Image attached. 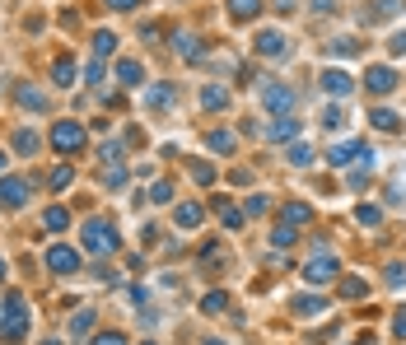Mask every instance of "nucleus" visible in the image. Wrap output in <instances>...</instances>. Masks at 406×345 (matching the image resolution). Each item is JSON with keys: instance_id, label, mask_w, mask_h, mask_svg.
Masks as SVG:
<instances>
[{"instance_id": "nucleus-1", "label": "nucleus", "mask_w": 406, "mask_h": 345, "mask_svg": "<svg viewBox=\"0 0 406 345\" xmlns=\"http://www.w3.org/2000/svg\"><path fill=\"white\" fill-rule=\"evenodd\" d=\"M0 336H5V341H23V336H28V299L14 294V290L0 299Z\"/></svg>"}, {"instance_id": "nucleus-2", "label": "nucleus", "mask_w": 406, "mask_h": 345, "mask_svg": "<svg viewBox=\"0 0 406 345\" xmlns=\"http://www.w3.org/2000/svg\"><path fill=\"white\" fill-rule=\"evenodd\" d=\"M79 238H84V247L98 256H113L117 247H122V238H117V229L108 220H84L79 224Z\"/></svg>"}, {"instance_id": "nucleus-3", "label": "nucleus", "mask_w": 406, "mask_h": 345, "mask_svg": "<svg viewBox=\"0 0 406 345\" xmlns=\"http://www.w3.org/2000/svg\"><path fill=\"white\" fill-rule=\"evenodd\" d=\"M47 140H52V149H57V154L70 159V154H79V149H84V126H79V122H57Z\"/></svg>"}, {"instance_id": "nucleus-4", "label": "nucleus", "mask_w": 406, "mask_h": 345, "mask_svg": "<svg viewBox=\"0 0 406 345\" xmlns=\"http://www.w3.org/2000/svg\"><path fill=\"white\" fill-rule=\"evenodd\" d=\"M294 89H285V84H261V112H276V117H285V112H294Z\"/></svg>"}, {"instance_id": "nucleus-5", "label": "nucleus", "mask_w": 406, "mask_h": 345, "mask_svg": "<svg viewBox=\"0 0 406 345\" xmlns=\"http://www.w3.org/2000/svg\"><path fill=\"white\" fill-rule=\"evenodd\" d=\"M299 276H304L308 285H327V280H337V276H341V266H337V256L317 252L313 261H304V271H299Z\"/></svg>"}, {"instance_id": "nucleus-6", "label": "nucleus", "mask_w": 406, "mask_h": 345, "mask_svg": "<svg viewBox=\"0 0 406 345\" xmlns=\"http://www.w3.org/2000/svg\"><path fill=\"white\" fill-rule=\"evenodd\" d=\"M47 271H52V276H75V271H79V252H75V247H66V243L47 247Z\"/></svg>"}, {"instance_id": "nucleus-7", "label": "nucleus", "mask_w": 406, "mask_h": 345, "mask_svg": "<svg viewBox=\"0 0 406 345\" xmlns=\"http://www.w3.org/2000/svg\"><path fill=\"white\" fill-rule=\"evenodd\" d=\"M397 84H402V75H397L393 66H369L364 70V89L369 94H393Z\"/></svg>"}, {"instance_id": "nucleus-8", "label": "nucleus", "mask_w": 406, "mask_h": 345, "mask_svg": "<svg viewBox=\"0 0 406 345\" xmlns=\"http://www.w3.org/2000/svg\"><path fill=\"white\" fill-rule=\"evenodd\" d=\"M23 200H28V182H23V178H5V173H0V205H5V210H19Z\"/></svg>"}, {"instance_id": "nucleus-9", "label": "nucleus", "mask_w": 406, "mask_h": 345, "mask_svg": "<svg viewBox=\"0 0 406 345\" xmlns=\"http://www.w3.org/2000/svg\"><path fill=\"white\" fill-rule=\"evenodd\" d=\"M322 89L337 94V98H350V94H355V79H350L341 66H332V70H322Z\"/></svg>"}, {"instance_id": "nucleus-10", "label": "nucleus", "mask_w": 406, "mask_h": 345, "mask_svg": "<svg viewBox=\"0 0 406 345\" xmlns=\"http://www.w3.org/2000/svg\"><path fill=\"white\" fill-rule=\"evenodd\" d=\"M201 220H205V210L196 205V200H182L178 210H173V224H178L182 234H192V229H201Z\"/></svg>"}, {"instance_id": "nucleus-11", "label": "nucleus", "mask_w": 406, "mask_h": 345, "mask_svg": "<svg viewBox=\"0 0 406 345\" xmlns=\"http://www.w3.org/2000/svg\"><path fill=\"white\" fill-rule=\"evenodd\" d=\"M252 47H257V56H285V47H290V43H285L281 28H261Z\"/></svg>"}, {"instance_id": "nucleus-12", "label": "nucleus", "mask_w": 406, "mask_h": 345, "mask_svg": "<svg viewBox=\"0 0 406 345\" xmlns=\"http://www.w3.org/2000/svg\"><path fill=\"white\" fill-rule=\"evenodd\" d=\"M360 149H364L360 140H341V145L327 149V164H332V168H350L355 159H360Z\"/></svg>"}, {"instance_id": "nucleus-13", "label": "nucleus", "mask_w": 406, "mask_h": 345, "mask_svg": "<svg viewBox=\"0 0 406 345\" xmlns=\"http://www.w3.org/2000/svg\"><path fill=\"white\" fill-rule=\"evenodd\" d=\"M38 145H43V140H38L33 126H19V131H14V140H10V149H14V154H23V159H33Z\"/></svg>"}, {"instance_id": "nucleus-14", "label": "nucleus", "mask_w": 406, "mask_h": 345, "mask_svg": "<svg viewBox=\"0 0 406 345\" xmlns=\"http://www.w3.org/2000/svg\"><path fill=\"white\" fill-rule=\"evenodd\" d=\"M173 47H178L182 61H201V56H205V43L196 33H178V43H173Z\"/></svg>"}, {"instance_id": "nucleus-15", "label": "nucleus", "mask_w": 406, "mask_h": 345, "mask_svg": "<svg viewBox=\"0 0 406 345\" xmlns=\"http://www.w3.org/2000/svg\"><path fill=\"white\" fill-rule=\"evenodd\" d=\"M201 108H205V112H229V89L205 84V89H201Z\"/></svg>"}, {"instance_id": "nucleus-16", "label": "nucleus", "mask_w": 406, "mask_h": 345, "mask_svg": "<svg viewBox=\"0 0 406 345\" xmlns=\"http://www.w3.org/2000/svg\"><path fill=\"white\" fill-rule=\"evenodd\" d=\"M261 135H266V140H290V135H299V117H290V112H285L281 122H271Z\"/></svg>"}, {"instance_id": "nucleus-17", "label": "nucleus", "mask_w": 406, "mask_h": 345, "mask_svg": "<svg viewBox=\"0 0 406 345\" xmlns=\"http://www.w3.org/2000/svg\"><path fill=\"white\" fill-rule=\"evenodd\" d=\"M14 98H19V108H23V112H47V94H43V89H33V84H23V89L14 94Z\"/></svg>"}, {"instance_id": "nucleus-18", "label": "nucleus", "mask_w": 406, "mask_h": 345, "mask_svg": "<svg viewBox=\"0 0 406 345\" xmlns=\"http://www.w3.org/2000/svg\"><path fill=\"white\" fill-rule=\"evenodd\" d=\"M261 14V0H229V19L234 23H248Z\"/></svg>"}, {"instance_id": "nucleus-19", "label": "nucleus", "mask_w": 406, "mask_h": 345, "mask_svg": "<svg viewBox=\"0 0 406 345\" xmlns=\"http://www.w3.org/2000/svg\"><path fill=\"white\" fill-rule=\"evenodd\" d=\"M215 215H220V224H225V229H243V220H248V215L238 210V205H229L225 196L215 200Z\"/></svg>"}, {"instance_id": "nucleus-20", "label": "nucleus", "mask_w": 406, "mask_h": 345, "mask_svg": "<svg viewBox=\"0 0 406 345\" xmlns=\"http://www.w3.org/2000/svg\"><path fill=\"white\" fill-rule=\"evenodd\" d=\"M145 108L150 112H169L173 108V89H169V84H154V89L145 94Z\"/></svg>"}, {"instance_id": "nucleus-21", "label": "nucleus", "mask_w": 406, "mask_h": 345, "mask_svg": "<svg viewBox=\"0 0 406 345\" xmlns=\"http://www.w3.org/2000/svg\"><path fill=\"white\" fill-rule=\"evenodd\" d=\"M369 126H378V131H402V117H397L393 108H373L369 112Z\"/></svg>"}, {"instance_id": "nucleus-22", "label": "nucleus", "mask_w": 406, "mask_h": 345, "mask_svg": "<svg viewBox=\"0 0 406 345\" xmlns=\"http://www.w3.org/2000/svg\"><path fill=\"white\" fill-rule=\"evenodd\" d=\"M75 61H70V56H57V66H52V79H57L61 89H70V84H75Z\"/></svg>"}, {"instance_id": "nucleus-23", "label": "nucleus", "mask_w": 406, "mask_h": 345, "mask_svg": "<svg viewBox=\"0 0 406 345\" xmlns=\"http://www.w3.org/2000/svg\"><path fill=\"white\" fill-rule=\"evenodd\" d=\"M117 79H122L126 89H135L145 79V70H140V61H117Z\"/></svg>"}, {"instance_id": "nucleus-24", "label": "nucleus", "mask_w": 406, "mask_h": 345, "mask_svg": "<svg viewBox=\"0 0 406 345\" xmlns=\"http://www.w3.org/2000/svg\"><path fill=\"white\" fill-rule=\"evenodd\" d=\"M337 294H341V299H364V294H369V285H364L360 276H346V280L337 285Z\"/></svg>"}, {"instance_id": "nucleus-25", "label": "nucleus", "mask_w": 406, "mask_h": 345, "mask_svg": "<svg viewBox=\"0 0 406 345\" xmlns=\"http://www.w3.org/2000/svg\"><path fill=\"white\" fill-rule=\"evenodd\" d=\"M43 224L52 229V234H61V229H70V210H66V205H52V210L43 215Z\"/></svg>"}, {"instance_id": "nucleus-26", "label": "nucleus", "mask_w": 406, "mask_h": 345, "mask_svg": "<svg viewBox=\"0 0 406 345\" xmlns=\"http://www.w3.org/2000/svg\"><path fill=\"white\" fill-rule=\"evenodd\" d=\"M322 308H327V299H317V294H304V299H294V312H299V317H317Z\"/></svg>"}, {"instance_id": "nucleus-27", "label": "nucleus", "mask_w": 406, "mask_h": 345, "mask_svg": "<svg viewBox=\"0 0 406 345\" xmlns=\"http://www.w3.org/2000/svg\"><path fill=\"white\" fill-rule=\"evenodd\" d=\"M117 52V33L113 28H98V33H94V56H113Z\"/></svg>"}, {"instance_id": "nucleus-28", "label": "nucleus", "mask_w": 406, "mask_h": 345, "mask_svg": "<svg viewBox=\"0 0 406 345\" xmlns=\"http://www.w3.org/2000/svg\"><path fill=\"white\" fill-rule=\"evenodd\" d=\"M308 220H313V205H299V200H294V205H285V224H294V229H304Z\"/></svg>"}, {"instance_id": "nucleus-29", "label": "nucleus", "mask_w": 406, "mask_h": 345, "mask_svg": "<svg viewBox=\"0 0 406 345\" xmlns=\"http://www.w3.org/2000/svg\"><path fill=\"white\" fill-rule=\"evenodd\" d=\"M225 308H229V294H220V290H210V294H205V303H201L205 317H220Z\"/></svg>"}, {"instance_id": "nucleus-30", "label": "nucleus", "mask_w": 406, "mask_h": 345, "mask_svg": "<svg viewBox=\"0 0 406 345\" xmlns=\"http://www.w3.org/2000/svg\"><path fill=\"white\" fill-rule=\"evenodd\" d=\"M205 145H210L215 154H234V135H229V131H210V135H205Z\"/></svg>"}, {"instance_id": "nucleus-31", "label": "nucleus", "mask_w": 406, "mask_h": 345, "mask_svg": "<svg viewBox=\"0 0 406 345\" xmlns=\"http://www.w3.org/2000/svg\"><path fill=\"white\" fill-rule=\"evenodd\" d=\"M47 182H52V191H66V187H70V182H75V168H70V164H61V168H52V178H47Z\"/></svg>"}, {"instance_id": "nucleus-32", "label": "nucleus", "mask_w": 406, "mask_h": 345, "mask_svg": "<svg viewBox=\"0 0 406 345\" xmlns=\"http://www.w3.org/2000/svg\"><path fill=\"white\" fill-rule=\"evenodd\" d=\"M187 173H192V178L201 182V187H210V182H215V168L205 164V159H192V164H187Z\"/></svg>"}, {"instance_id": "nucleus-33", "label": "nucleus", "mask_w": 406, "mask_h": 345, "mask_svg": "<svg viewBox=\"0 0 406 345\" xmlns=\"http://www.w3.org/2000/svg\"><path fill=\"white\" fill-rule=\"evenodd\" d=\"M355 220H360V224H369V229H373V224H383V210L364 200V205H355Z\"/></svg>"}, {"instance_id": "nucleus-34", "label": "nucleus", "mask_w": 406, "mask_h": 345, "mask_svg": "<svg viewBox=\"0 0 406 345\" xmlns=\"http://www.w3.org/2000/svg\"><path fill=\"white\" fill-rule=\"evenodd\" d=\"M290 164L294 168H308V164H313V149H308L304 140H294V145H290Z\"/></svg>"}, {"instance_id": "nucleus-35", "label": "nucleus", "mask_w": 406, "mask_h": 345, "mask_svg": "<svg viewBox=\"0 0 406 345\" xmlns=\"http://www.w3.org/2000/svg\"><path fill=\"white\" fill-rule=\"evenodd\" d=\"M294 238H299V229H294V224H281V229H271V243H276V247H290Z\"/></svg>"}, {"instance_id": "nucleus-36", "label": "nucleus", "mask_w": 406, "mask_h": 345, "mask_svg": "<svg viewBox=\"0 0 406 345\" xmlns=\"http://www.w3.org/2000/svg\"><path fill=\"white\" fill-rule=\"evenodd\" d=\"M94 327V308H79L75 312V322H70V336H84Z\"/></svg>"}, {"instance_id": "nucleus-37", "label": "nucleus", "mask_w": 406, "mask_h": 345, "mask_svg": "<svg viewBox=\"0 0 406 345\" xmlns=\"http://www.w3.org/2000/svg\"><path fill=\"white\" fill-rule=\"evenodd\" d=\"M94 345H126V336L122 332H98V336H94Z\"/></svg>"}, {"instance_id": "nucleus-38", "label": "nucleus", "mask_w": 406, "mask_h": 345, "mask_svg": "<svg viewBox=\"0 0 406 345\" xmlns=\"http://www.w3.org/2000/svg\"><path fill=\"white\" fill-rule=\"evenodd\" d=\"M103 182H108V187H122V182H126V168H108V173H103Z\"/></svg>"}, {"instance_id": "nucleus-39", "label": "nucleus", "mask_w": 406, "mask_h": 345, "mask_svg": "<svg viewBox=\"0 0 406 345\" xmlns=\"http://www.w3.org/2000/svg\"><path fill=\"white\" fill-rule=\"evenodd\" d=\"M322 122H327L332 131H337V126H346V108H327V117H322Z\"/></svg>"}, {"instance_id": "nucleus-40", "label": "nucleus", "mask_w": 406, "mask_h": 345, "mask_svg": "<svg viewBox=\"0 0 406 345\" xmlns=\"http://www.w3.org/2000/svg\"><path fill=\"white\" fill-rule=\"evenodd\" d=\"M388 285H406V266H402V261H393V266H388Z\"/></svg>"}, {"instance_id": "nucleus-41", "label": "nucleus", "mask_w": 406, "mask_h": 345, "mask_svg": "<svg viewBox=\"0 0 406 345\" xmlns=\"http://www.w3.org/2000/svg\"><path fill=\"white\" fill-rule=\"evenodd\" d=\"M271 210V196H252L248 200V215H266Z\"/></svg>"}, {"instance_id": "nucleus-42", "label": "nucleus", "mask_w": 406, "mask_h": 345, "mask_svg": "<svg viewBox=\"0 0 406 345\" xmlns=\"http://www.w3.org/2000/svg\"><path fill=\"white\" fill-rule=\"evenodd\" d=\"M397 10H402V0H383V5L373 10V19H388V14H397Z\"/></svg>"}, {"instance_id": "nucleus-43", "label": "nucleus", "mask_w": 406, "mask_h": 345, "mask_svg": "<svg viewBox=\"0 0 406 345\" xmlns=\"http://www.w3.org/2000/svg\"><path fill=\"white\" fill-rule=\"evenodd\" d=\"M98 154H103V159H122V140H108V145H103Z\"/></svg>"}, {"instance_id": "nucleus-44", "label": "nucleus", "mask_w": 406, "mask_h": 345, "mask_svg": "<svg viewBox=\"0 0 406 345\" xmlns=\"http://www.w3.org/2000/svg\"><path fill=\"white\" fill-rule=\"evenodd\" d=\"M150 196H154V200H173V187H169V182H154V191H150Z\"/></svg>"}, {"instance_id": "nucleus-45", "label": "nucleus", "mask_w": 406, "mask_h": 345, "mask_svg": "<svg viewBox=\"0 0 406 345\" xmlns=\"http://www.w3.org/2000/svg\"><path fill=\"white\" fill-rule=\"evenodd\" d=\"M84 79H89V84H98V79H103V56H98V61L89 66V75H84Z\"/></svg>"}, {"instance_id": "nucleus-46", "label": "nucleus", "mask_w": 406, "mask_h": 345, "mask_svg": "<svg viewBox=\"0 0 406 345\" xmlns=\"http://www.w3.org/2000/svg\"><path fill=\"white\" fill-rule=\"evenodd\" d=\"M393 332H397V336H406V308H397V317H393Z\"/></svg>"}, {"instance_id": "nucleus-47", "label": "nucleus", "mask_w": 406, "mask_h": 345, "mask_svg": "<svg viewBox=\"0 0 406 345\" xmlns=\"http://www.w3.org/2000/svg\"><path fill=\"white\" fill-rule=\"evenodd\" d=\"M108 5H113V10H135L140 0H108Z\"/></svg>"}, {"instance_id": "nucleus-48", "label": "nucleus", "mask_w": 406, "mask_h": 345, "mask_svg": "<svg viewBox=\"0 0 406 345\" xmlns=\"http://www.w3.org/2000/svg\"><path fill=\"white\" fill-rule=\"evenodd\" d=\"M271 5H276L281 14H290V10H294V0H271Z\"/></svg>"}, {"instance_id": "nucleus-49", "label": "nucleus", "mask_w": 406, "mask_h": 345, "mask_svg": "<svg viewBox=\"0 0 406 345\" xmlns=\"http://www.w3.org/2000/svg\"><path fill=\"white\" fill-rule=\"evenodd\" d=\"M393 52H406V33H397V38H393Z\"/></svg>"}, {"instance_id": "nucleus-50", "label": "nucleus", "mask_w": 406, "mask_h": 345, "mask_svg": "<svg viewBox=\"0 0 406 345\" xmlns=\"http://www.w3.org/2000/svg\"><path fill=\"white\" fill-rule=\"evenodd\" d=\"M5 276H10V261H5V256H0V280H5Z\"/></svg>"}, {"instance_id": "nucleus-51", "label": "nucleus", "mask_w": 406, "mask_h": 345, "mask_svg": "<svg viewBox=\"0 0 406 345\" xmlns=\"http://www.w3.org/2000/svg\"><path fill=\"white\" fill-rule=\"evenodd\" d=\"M205 345H229V341H220V336H210V341H205Z\"/></svg>"}, {"instance_id": "nucleus-52", "label": "nucleus", "mask_w": 406, "mask_h": 345, "mask_svg": "<svg viewBox=\"0 0 406 345\" xmlns=\"http://www.w3.org/2000/svg\"><path fill=\"white\" fill-rule=\"evenodd\" d=\"M5 159H10V154H5V149H0V173H5Z\"/></svg>"}, {"instance_id": "nucleus-53", "label": "nucleus", "mask_w": 406, "mask_h": 345, "mask_svg": "<svg viewBox=\"0 0 406 345\" xmlns=\"http://www.w3.org/2000/svg\"><path fill=\"white\" fill-rule=\"evenodd\" d=\"M43 345H61V341H43Z\"/></svg>"}, {"instance_id": "nucleus-54", "label": "nucleus", "mask_w": 406, "mask_h": 345, "mask_svg": "<svg viewBox=\"0 0 406 345\" xmlns=\"http://www.w3.org/2000/svg\"><path fill=\"white\" fill-rule=\"evenodd\" d=\"M145 345H154V341H145Z\"/></svg>"}]
</instances>
